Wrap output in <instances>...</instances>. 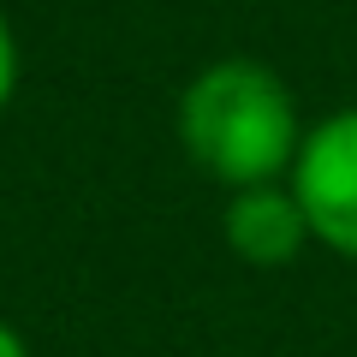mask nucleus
<instances>
[{"mask_svg":"<svg viewBox=\"0 0 357 357\" xmlns=\"http://www.w3.org/2000/svg\"><path fill=\"white\" fill-rule=\"evenodd\" d=\"M178 137L227 191L280 185L298 161V102L262 60H215L178 96Z\"/></svg>","mask_w":357,"mask_h":357,"instance_id":"f257e3e1","label":"nucleus"},{"mask_svg":"<svg viewBox=\"0 0 357 357\" xmlns=\"http://www.w3.org/2000/svg\"><path fill=\"white\" fill-rule=\"evenodd\" d=\"M286 185H292L316 244L357 262V107H340L304 131Z\"/></svg>","mask_w":357,"mask_h":357,"instance_id":"f03ea898","label":"nucleus"},{"mask_svg":"<svg viewBox=\"0 0 357 357\" xmlns=\"http://www.w3.org/2000/svg\"><path fill=\"white\" fill-rule=\"evenodd\" d=\"M220 232H227L232 256H244L250 268H286V262H298V250H304L310 238H316L286 178H280V185H250V191H232Z\"/></svg>","mask_w":357,"mask_h":357,"instance_id":"7ed1b4c3","label":"nucleus"},{"mask_svg":"<svg viewBox=\"0 0 357 357\" xmlns=\"http://www.w3.org/2000/svg\"><path fill=\"white\" fill-rule=\"evenodd\" d=\"M13 89H18V42H13L6 13H0V114H6V102H13Z\"/></svg>","mask_w":357,"mask_h":357,"instance_id":"20e7f679","label":"nucleus"},{"mask_svg":"<svg viewBox=\"0 0 357 357\" xmlns=\"http://www.w3.org/2000/svg\"><path fill=\"white\" fill-rule=\"evenodd\" d=\"M0 357H30V345L18 340V328H13V321H0Z\"/></svg>","mask_w":357,"mask_h":357,"instance_id":"39448f33","label":"nucleus"}]
</instances>
